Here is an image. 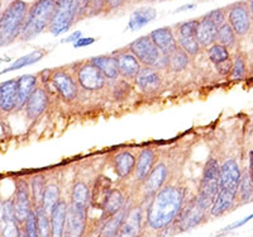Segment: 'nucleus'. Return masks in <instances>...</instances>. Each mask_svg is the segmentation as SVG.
I'll use <instances>...</instances> for the list:
<instances>
[{"instance_id":"nucleus-1","label":"nucleus","mask_w":253,"mask_h":237,"mask_svg":"<svg viewBox=\"0 0 253 237\" xmlns=\"http://www.w3.org/2000/svg\"><path fill=\"white\" fill-rule=\"evenodd\" d=\"M185 202V189L177 185H166L153 195L147 205L146 223L153 231L170 227L181 212Z\"/></svg>"},{"instance_id":"nucleus-2","label":"nucleus","mask_w":253,"mask_h":237,"mask_svg":"<svg viewBox=\"0 0 253 237\" xmlns=\"http://www.w3.org/2000/svg\"><path fill=\"white\" fill-rule=\"evenodd\" d=\"M28 10V3L23 0H15L10 1L0 13V48L12 45L20 38Z\"/></svg>"},{"instance_id":"nucleus-3","label":"nucleus","mask_w":253,"mask_h":237,"mask_svg":"<svg viewBox=\"0 0 253 237\" xmlns=\"http://www.w3.org/2000/svg\"><path fill=\"white\" fill-rule=\"evenodd\" d=\"M56 0H36L29 5L26 23L20 35V41H31L49 28L55 14Z\"/></svg>"},{"instance_id":"nucleus-4","label":"nucleus","mask_w":253,"mask_h":237,"mask_svg":"<svg viewBox=\"0 0 253 237\" xmlns=\"http://www.w3.org/2000/svg\"><path fill=\"white\" fill-rule=\"evenodd\" d=\"M219 182H220V164L214 157L207 160L203 169L198 190V202L204 209H210L219 193Z\"/></svg>"},{"instance_id":"nucleus-5","label":"nucleus","mask_w":253,"mask_h":237,"mask_svg":"<svg viewBox=\"0 0 253 237\" xmlns=\"http://www.w3.org/2000/svg\"><path fill=\"white\" fill-rule=\"evenodd\" d=\"M81 0H56L55 14L48 31L53 36L67 32L80 15Z\"/></svg>"},{"instance_id":"nucleus-6","label":"nucleus","mask_w":253,"mask_h":237,"mask_svg":"<svg viewBox=\"0 0 253 237\" xmlns=\"http://www.w3.org/2000/svg\"><path fill=\"white\" fill-rule=\"evenodd\" d=\"M227 22L236 32L237 37H246L253 28V18L248 1H238L227 6Z\"/></svg>"},{"instance_id":"nucleus-7","label":"nucleus","mask_w":253,"mask_h":237,"mask_svg":"<svg viewBox=\"0 0 253 237\" xmlns=\"http://www.w3.org/2000/svg\"><path fill=\"white\" fill-rule=\"evenodd\" d=\"M75 78L79 87L86 92H99L107 84V78L89 60L81 62L78 69H75Z\"/></svg>"},{"instance_id":"nucleus-8","label":"nucleus","mask_w":253,"mask_h":237,"mask_svg":"<svg viewBox=\"0 0 253 237\" xmlns=\"http://www.w3.org/2000/svg\"><path fill=\"white\" fill-rule=\"evenodd\" d=\"M130 52L137 57L143 67H155L158 60L162 57V53L158 51L150 35L137 38L128 46Z\"/></svg>"},{"instance_id":"nucleus-9","label":"nucleus","mask_w":253,"mask_h":237,"mask_svg":"<svg viewBox=\"0 0 253 237\" xmlns=\"http://www.w3.org/2000/svg\"><path fill=\"white\" fill-rule=\"evenodd\" d=\"M13 202H14L15 217H17L18 223L23 226L28 218L29 213L33 211V202H32L31 187H29L28 180L22 179V178L15 180V191Z\"/></svg>"},{"instance_id":"nucleus-10","label":"nucleus","mask_w":253,"mask_h":237,"mask_svg":"<svg viewBox=\"0 0 253 237\" xmlns=\"http://www.w3.org/2000/svg\"><path fill=\"white\" fill-rule=\"evenodd\" d=\"M52 85L55 87L56 92L60 94L65 101H74L79 95V84L75 75L69 73L66 69H58L51 71Z\"/></svg>"},{"instance_id":"nucleus-11","label":"nucleus","mask_w":253,"mask_h":237,"mask_svg":"<svg viewBox=\"0 0 253 237\" xmlns=\"http://www.w3.org/2000/svg\"><path fill=\"white\" fill-rule=\"evenodd\" d=\"M205 213H207V209L203 208L195 198V199L190 200L186 205L182 207L181 212H180V214H178L172 225H175V227L180 232L189 231V230L194 229V227L199 226L204 221Z\"/></svg>"},{"instance_id":"nucleus-12","label":"nucleus","mask_w":253,"mask_h":237,"mask_svg":"<svg viewBox=\"0 0 253 237\" xmlns=\"http://www.w3.org/2000/svg\"><path fill=\"white\" fill-rule=\"evenodd\" d=\"M87 223V208L69 203L63 237H84Z\"/></svg>"},{"instance_id":"nucleus-13","label":"nucleus","mask_w":253,"mask_h":237,"mask_svg":"<svg viewBox=\"0 0 253 237\" xmlns=\"http://www.w3.org/2000/svg\"><path fill=\"white\" fill-rule=\"evenodd\" d=\"M20 229L22 226L15 217L13 198L0 200V237H19Z\"/></svg>"},{"instance_id":"nucleus-14","label":"nucleus","mask_w":253,"mask_h":237,"mask_svg":"<svg viewBox=\"0 0 253 237\" xmlns=\"http://www.w3.org/2000/svg\"><path fill=\"white\" fill-rule=\"evenodd\" d=\"M242 179V171L239 164L234 159L225 160L220 165V182L219 190L229 191L232 194L238 193L239 184Z\"/></svg>"},{"instance_id":"nucleus-15","label":"nucleus","mask_w":253,"mask_h":237,"mask_svg":"<svg viewBox=\"0 0 253 237\" xmlns=\"http://www.w3.org/2000/svg\"><path fill=\"white\" fill-rule=\"evenodd\" d=\"M113 55H114L117 64H118L119 76L121 78H123L126 81L137 78V75H138L143 66L137 60V57L130 52V49L128 47L117 49L115 52H113Z\"/></svg>"},{"instance_id":"nucleus-16","label":"nucleus","mask_w":253,"mask_h":237,"mask_svg":"<svg viewBox=\"0 0 253 237\" xmlns=\"http://www.w3.org/2000/svg\"><path fill=\"white\" fill-rule=\"evenodd\" d=\"M151 40L164 56H171L178 48L177 40L172 27H162L150 33Z\"/></svg>"},{"instance_id":"nucleus-17","label":"nucleus","mask_w":253,"mask_h":237,"mask_svg":"<svg viewBox=\"0 0 253 237\" xmlns=\"http://www.w3.org/2000/svg\"><path fill=\"white\" fill-rule=\"evenodd\" d=\"M49 104L48 93L44 88L38 87L32 94L24 107V114L29 121H35L46 112Z\"/></svg>"},{"instance_id":"nucleus-18","label":"nucleus","mask_w":253,"mask_h":237,"mask_svg":"<svg viewBox=\"0 0 253 237\" xmlns=\"http://www.w3.org/2000/svg\"><path fill=\"white\" fill-rule=\"evenodd\" d=\"M167 177H169V168L165 162H158L151 171L146 182L143 183V195L146 198H152L157 191L165 187Z\"/></svg>"},{"instance_id":"nucleus-19","label":"nucleus","mask_w":253,"mask_h":237,"mask_svg":"<svg viewBox=\"0 0 253 237\" xmlns=\"http://www.w3.org/2000/svg\"><path fill=\"white\" fill-rule=\"evenodd\" d=\"M134 81L139 90L146 94H155L162 87L161 73L153 67H142Z\"/></svg>"},{"instance_id":"nucleus-20","label":"nucleus","mask_w":253,"mask_h":237,"mask_svg":"<svg viewBox=\"0 0 253 237\" xmlns=\"http://www.w3.org/2000/svg\"><path fill=\"white\" fill-rule=\"evenodd\" d=\"M156 161H157V152L152 148H143L139 152L138 157H137V164H135L134 170L135 180L143 184L151 174V171L156 166Z\"/></svg>"},{"instance_id":"nucleus-21","label":"nucleus","mask_w":253,"mask_h":237,"mask_svg":"<svg viewBox=\"0 0 253 237\" xmlns=\"http://www.w3.org/2000/svg\"><path fill=\"white\" fill-rule=\"evenodd\" d=\"M38 76L37 75H22L17 78V110L24 109L27 101L37 89Z\"/></svg>"},{"instance_id":"nucleus-22","label":"nucleus","mask_w":253,"mask_h":237,"mask_svg":"<svg viewBox=\"0 0 253 237\" xmlns=\"http://www.w3.org/2000/svg\"><path fill=\"white\" fill-rule=\"evenodd\" d=\"M142 218H143V212L139 207L128 209L118 237H139L142 232Z\"/></svg>"},{"instance_id":"nucleus-23","label":"nucleus","mask_w":253,"mask_h":237,"mask_svg":"<svg viewBox=\"0 0 253 237\" xmlns=\"http://www.w3.org/2000/svg\"><path fill=\"white\" fill-rule=\"evenodd\" d=\"M17 110V79L0 83V112L12 113Z\"/></svg>"},{"instance_id":"nucleus-24","label":"nucleus","mask_w":253,"mask_h":237,"mask_svg":"<svg viewBox=\"0 0 253 237\" xmlns=\"http://www.w3.org/2000/svg\"><path fill=\"white\" fill-rule=\"evenodd\" d=\"M137 159L129 151H122L113 157V169L121 179H126L134 174Z\"/></svg>"},{"instance_id":"nucleus-25","label":"nucleus","mask_w":253,"mask_h":237,"mask_svg":"<svg viewBox=\"0 0 253 237\" xmlns=\"http://www.w3.org/2000/svg\"><path fill=\"white\" fill-rule=\"evenodd\" d=\"M67 211H69V203L61 198L57 204L53 207L49 213L52 227V237H63L65 235V226H66Z\"/></svg>"},{"instance_id":"nucleus-26","label":"nucleus","mask_w":253,"mask_h":237,"mask_svg":"<svg viewBox=\"0 0 253 237\" xmlns=\"http://www.w3.org/2000/svg\"><path fill=\"white\" fill-rule=\"evenodd\" d=\"M218 26L211 22L207 15H203L200 18L198 27V33H196V40L200 44L202 48H209L216 44V35H218Z\"/></svg>"},{"instance_id":"nucleus-27","label":"nucleus","mask_w":253,"mask_h":237,"mask_svg":"<svg viewBox=\"0 0 253 237\" xmlns=\"http://www.w3.org/2000/svg\"><path fill=\"white\" fill-rule=\"evenodd\" d=\"M126 207V199L119 189H110L103 203V218L105 221L115 216Z\"/></svg>"},{"instance_id":"nucleus-28","label":"nucleus","mask_w":253,"mask_h":237,"mask_svg":"<svg viewBox=\"0 0 253 237\" xmlns=\"http://www.w3.org/2000/svg\"><path fill=\"white\" fill-rule=\"evenodd\" d=\"M89 61L95 67H98L100 70V73L107 78V80H117L118 78H121L119 76L118 64H117V60H115L113 53L112 55L91 57Z\"/></svg>"},{"instance_id":"nucleus-29","label":"nucleus","mask_w":253,"mask_h":237,"mask_svg":"<svg viewBox=\"0 0 253 237\" xmlns=\"http://www.w3.org/2000/svg\"><path fill=\"white\" fill-rule=\"evenodd\" d=\"M157 17V10L152 6H142L132 13L128 22L129 31H138Z\"/></svg>"},{"instance_id":"nucleus-30","label":"nucleus","mask_w":253,"mask_h":237,"mask_svg":"<svg viewBox=\"0 0 253 237\" xmlns=\"http://www.w3.org/2000/svg\"><path fill=\"white\" fill-rule=\"evenodd\" d=\"M236 202V194H232L225 190H219L218 195H216L215 200H214L213 205L210 208V214L213 217H220V216H223V214L233 208Z\"/></svg>"},{"instance_id":"nucleus-31","label":"nucleus","mask_w":253,"mask_h":237,"mask_svg":"<svg viewBox=\"0 0 253 237\" xmlns=\"http://www.w3.org/2000/svg\"><path fill=\"white\" fill-rule=\"evenodd\" d=\"M126 213H128V209H126V207H124L119 213H117L115 216L110 217L109 220L105 221L100 230L99 237H118Z\"/></svg>"},{"instance_id":"nucleus-32","label":"nucleus","mask_w":253,"mask_h":237,"mask_svg":"<svg viewBox=\"0 0 253 237\" xmlns=\"http://www.w3.org/2000/svg\"><path fill=\"white\" fill-rule=\"evenodd\" d=\"M44 55H46V52H44L43 49H36L33 52L28 53V55L26 56H22V57H19L18 60H15L14 62H13L9 67H6V69L1 70V71H0V75L8 74L10 73V71H15V70L23 69V67L31 66V65L36 64V62H38L40 60H42V57H43Z\"/></svg>"},{"instance_id":"nucleus-33","label":"nucleus","mask_w":253,"mask_h":237,"mask_svg":"<svg viewBox=\"0 0 253 237\" xmlns=\"http://www.w3.org/2000/svg\"><path fill=\"white\" fill-rule=\"evenodd\" d=\"M47 180L44 175L42 174H37L35 177L29 180V187H31V194H32V202H33V209L36 207H40L42 203V198H43V193L47 188Z\"/></svg>"},{"instance_id":"nucleus-34","label":"nucleus","mask_w":253,"mask_h":237,"mask_svg":"<svg viewBox=\"0 0 253 237\" xmlns=\"http://www.w3.org/2000/svg\"><path fill=\"white\" fill-rule=\"evenodd\" d=\"M91 202V190L84 182L75 183L71 190V203L89 208Z\"/></svg>"},{"instance_id":"nucleus-35","label":"nucleus","mask_w":253,"mask_h":237,"mask_svg":"<svg viewBox=\"0 0 253 237\" xmlns=\"http://www.w3.org/2000/svg\"><path fill=\"white\" fill-rule=\"evenodd\" d=\"M61 199V189L58 185L56 184H48L47 185L46 190L43 193V198H42V203H41V207L47 212V213H51L53 207L58 203V200Z\"/></svg>"},{"instance_id":"nucleus-36","label":"nucleus","mask_w":253,"mask_h":237,"mask_svg":"<svg viewBox=\"0 0 253 237\" xmlns=\"http://www.w3.org/2000/svg\"><path fill=\"white\" fill-rule=\"evenodd\" d=\"M237 35L233 31V28L230 27L228 22L224 24H221L218 28V35H216V42L221 46L227 47L228 49H232L236 47L237 45Z\"/></svg>"},{"instance_id":"nucleus-37","label":"nucleus","mask_w":253,"mask_h":237,"mask_svg":"<svg viewBox=\"0 0 253 237\" xmlns=\"http://www.w3.org/2000/svg\"><path fill=\"white\" fill-rule=\"evenodd\" d=\"M253 197V183L250 178L248 170L242 173L241 184H239L238 193H237V202L239 204H245L248 203Z\"/></svg>"},{"instance_id":"nucleus-38","label":"nucleus","mask_w":253,"mask_h":237,"mask_svg":"<svg viewBox=\"0 0 253 237\" xmlns=\"http://www.w3.org/2000/svg\"><path fill=\"white\" fill-rule=\"evenodd\" d=\"M170 58V70L173 73H182L189 67L190 61H191V56L187 55L184 49L178 47L175 52L171 56H169Z\"/></svg>"},{"instance_id":"nucleus-39","label":"nucleus","mask_w":253,"mask_h":237,"mask_svg":"<svg viewBox=\"0 0 253 237\" xmlns=\"http://www.w3.org/2000/svg\"><path fill=\"white\" fill-rule=\"evenodd\" d=\"M35 213L36 218H37L38 237H52V227L49 214L41 205L40 207H36Z\"/></svg>"},{"instance_id":"nucleus-40","label":"nucleus","mask_w":253,"mask_h":237,"mask_svg":"<svg viewBox=\"0 0 253 237\" xmlns=\"http://www.w3.org/2000/svg\"><path fill=\"white\" fill-rule=\"evenodd\" d=\"M199 22H200V18H198V19H190V20H186V22H182V23H178L177 26L173 28V32H175L176 38L196 37Z\"/></svg>"},{"instance_id":"nucleus-41","label":"nucleus","mask_w":253,"mask_h":237,"mask_svg":"<svg viewBox=\"0 0 253 237\" xmlns=\"http://www.w3.org/2000/svg\"><path fill=\"white\" fill-rule=\"evenodd\" d=\"M207 53L209 60L211 61L214 65L221 64V62H224V61L229 60L230 58L229 49H228L227 47L219 45L218 42L214 44L213 46H210L209 48L207 49Z\"/></svg>"},{"instance_id":"nucleus-42","label":"nucleus","mask_w":253,"mask_h":237,"mask_svg":"<svg viewBox=\"0 0 253 237\" xmlns=\"http://www.w3.org/2000/svg\"><path fill=\"white\" fill-rule=\"evenodd\" d=\"M177 40V44L180 48H182L187 55H190L191 57L199 55L202 52V46L198 42L196 37L193 38H176Z\"/></svg>"},{"instance_id":"nucleus-43","label":"nucleus","mask_w":253,"mask_h":237,"mask_svg":"<svg viewBox=\"0 0 253 237\" xmlns=\"http://www.w3.org/2000/svg\"><path fill=\"white\" fill-rule=\"evenodd\" d=\"M130 93V85L126 83V80L118 81L112 89V96L115 100H124L128 98Z\"/></svg>"},{"instance_id":"nucleus-44","label":"nucleus","mask_w":253,"mask_h":237,"mask_svg":"<svg viewBox=\"0 0 253 237\" xmlns=\"http://www.w3.org/2000/svg\"><path fill=\"white\" fill-rule=\"evenodd\" d=\"M246 76V62L245 58L242 57L241 55H237L233 61V70L230 74V79L234 80H241Z\"/></svg>"},{"instance_id":"nucleus-45","label":"nucleus","mask_w":253,"mask_h":237,"mask_svg":"<svg viewBox=\"0 0 253 237\" xmlns=\"http://www.w3.org/2000/svg\"><path fill=\"white\" fill-rule=\"evenodd\" d=\"M23 229L26 231L28 237H38V230H37V218H36L35 209L29 213L28 218L26 220L23 225Z\"/></svg>"},{"instance_id":"nucleus-46","label":"nucleus","mask_w":253,"mask_h":237,"mask_svg":"<svg viewBox=\"0 0 253 237\" xmlns=\"http://www.w3.org/2000/svg\"><path fill=\"white\" fill-rule=\"evenodd\" d=\"M207 15L215 26L220 27L221 24H224L227 22V6L225 8H218L214 9L211 12H209Z\"/></svg>"},{"instance_id":"nucleus-47","label":"nucleus","mask_w":253,"mask_h":237,"mask_svg":"<svg viewBox=\"0 0 253 237\" xmlns=\"http://www.w3.org/2000/svg\"><path fill=\"white\" fill-rule=\"evenodd\" d=\"M215 70L218 71L219 75L221 76H230L232 74V70H233V60L229 58V60L221 62V64L215 65Z\"/></svg>"},{"instance_id":"nucleus-48","label":"nucleus","mask_w":253,"mask_h":237,"mask_svg":"<svg viewBox=\"0 0 253 237\" xmlns=\"http://www.w3.org/2000/svg\"><path fill=\"white\" fill-rule=\"evenodd\" d=\"M94 42H95V38L92 37H81L80 40L76 41L75 44H74V47H75V48L86 47V46H90V45H92Z\"/></svg>"},{"instance_id":"nucleus-49","label":"nucleus","mask_w":253,"mask_h":237,"mask_svg":"<svg viewBox=\"0 0 253 237\" xmlns=\"http://www.w3.org/2000/svg\"><path fill=\"white\" fill-rule=\"evenodd\" d=\"M253 218V213L252 214H250V216H247V217L246 218H243V220L242 221H238V222H234L233 225H230V226H227V227H225L224 230H223V231H232V230H234V229H238V227H241V226H243L245 225V223H247L248 221H251Z\"/></svg>"},{"instance_id":"nucleus-50","label":"nucleus","mask_w":253,"mask_h":237,"mask_svg":"<svg viewBox=\"0 0 253 237\" xmlns=\"http://www.w3.org/2000/svg\"><path fill=\"white\" fill-rule=\"evenodd\" d=\"M80 38H81V32L80 31H76V32H74L71 36H69V37L63 38L61 42H62V44H70V42H74V44H75L76 41H79Z\"/></svg>"},{"instance_id":"nucleus-51","label":"nucleus","mask_w":253,"mask_h":237,"mask_svg":"<svg viewBox=\"0 0 253 237\" xmlns=\"http://www.w3.org/2000/svg\"><path fill=\"white\" fill-rule=\"evenodd\" d=\"M248 174L253 183V150L250 151V166H248Z\"/></svg>"},{"instance_id":"nucleus-52","label":"nucleus","mask_w":253,"mask_h":237,"mask_svg":"<svg viewBox=\"0 0 253 237\" xmlns=\"http://www.w3.org/2000/svg\"><path fill=\"white\" fill-rule=\"evenodd\" d=\"M195 6V4H189V5H184L181 8H178L176 12H182V10H186V9H193Z\"/></svg>"},{"instance_id":"nucleus-53","label":"nucleus","mask_w":253,"mask_h":237,"mask_svg":"<svg viewBox=\"0 0 253 237\" xmlns=\"http://www.w3.org/2000/svg\"><path fill=\"white\" fill-rule=\"evenodd\" d=\"M247 1H248V5H250L251 14H252V18H253V0H247Z\"/></svg>"},{"instance_id":"nucleus-54","label":"nucleus","mask_w":253,"mask_h":237,"mask_svg":"<svg viewBox=\"0 0 253 237\" xmlns=\"http://www.w3.org/2000/svg\"><path fill=\"white\" fill-rule=\"evenodd\" d=\"M19 237H28V236H27L26 231H24L23 226H22V229H20V235H19Z\"/></svg>"},{"instance_id":"nucleus-55","label":"nucleus","mask_w":253,"mask_h":237,"mask_svg":"<svg viewBox=\"0 0 253 237\" xmlns=\"http://www.w3.org/2000/svg\"><path fill=\"white\" fill-rule=\"evenodd\" d=\"M139 1H144V3H155L157 0H139Z\"/></svg>"},{"instance_id":"nucleus-56","label":"nucleus","mask_w":253,"mask_h":237,"mask_svg":"<svg viewBox=\"0 0 253 237\" xmlns=\"http://www.w3.org/2000/svg\"><path fill=\"white\" fill-rule=\"evenodd\" d=\"M252 42H253V28H252Z\"/></svg>"},{"instance_id":"nucleus-57","label":"nucleus","mask_w":253,"mask_h":237,"mask_svg":"<svg viewBox=\"0 0 253 237\" xmlns=\"http://www.w3.org/2000/svg\"><path fill=\"white\" fill-rule=\"evenodd\" d=\"M0 9H1V0H0Z\"/></svg>"},{"instance_id":"nucleus-58","label":"nucleus","mask_w":253,"mask_h":237,"mask_svg":"<svg viewBox=\"0 0 253 237\" xmlns=\"http://www.w3.org/2000/svg\"><path fill=\"white\" fill-rule=\"evenodd\" d=\"M10 1H15V0H10Z\"/></svg>"},{"instance_id":"nucleus-59","label":"nucleus","mask_w":253,"mask_h":237,"mask_svg":"<svg viewBox=\"0 0 253 237\" xmlns=\"http://www.w3.org/2000/svg\"><path fill=\"white\" fill-rule=\"evenodd\" d=\"M107 3H108V0H107Z\"/></svg>"}]
</instances>
